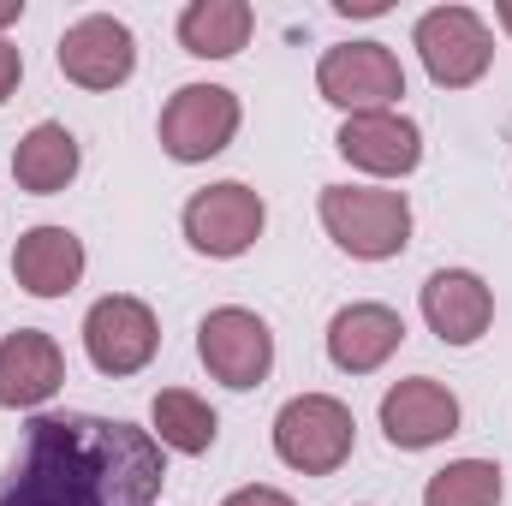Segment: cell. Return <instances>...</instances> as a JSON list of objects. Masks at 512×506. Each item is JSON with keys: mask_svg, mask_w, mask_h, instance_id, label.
Segmentation results:
<instances>
[{"mask_svg": "<svg viewBox=\"0 0 512 506\" xmlns=\"http://www.w3.org/2000/svg\"><path fill=\"white\" fill-rule=\"evenodd\" d=\"M262 221H268V203L256 197L251 185H239V179H221V185H209V191H197L185 203L191 251L215 256V262H233V256L251 251L262 239Z\"/></svg>", "mask_w": 512, "mask_h": 506, "instance_id": "9c48e42d", "label": "cell"}, {"mask_svg": "<svg viewBox=\"0 0 512 506\" xmlns=\"http://www.w3.org/2000/svg\"><path fill=\"white\" fill-rule=\"evenodd\" d=\"M501 495L507 483H501V465L489 459H453L423 483V506H501Z\"/></svg>", "mask_w": 512, "mask_h": 506, "instance_id": "ffe728a7", "label": "cell"}, {"mask_svg": "<svg viewBox=\"0 0 512 506\" xmlns=\"http://www.w3.org/2000/svg\"><path fill=\"white\" fill-rule=\"evenodd\" d=\"M149 423H155V441H161V447H173V453H209V447H215V435H221V423H215L209 399H197L191 387H167V393H155Z\"/></svg>", "mask_w": 512, "mask_h": 506, "instance_id": "d6986e66", "label": "cell"}, {"mask_svg": "<svg viewBox=\"0 0 512 506\" xmlns=\"http://www.w3.org/2000/svg\"><path fill=\"white\" fill-rule=\"evenodd\" d=\"M78 137L60 126V120H42V126H30L18 137V149H12V179H18V191H30V197H54V191H66L72 179H78Z\"/></svg>", "mask_w": 512, "mask_h": 506, "instance_id": "e0dca14e", "label": "cell"}, {"mask_svg": "<svg viewBox=\"0 0 512 506\" xmlns=\"http://www.w3.org/2000/svg\"><path fill=\"white\" fill-rule=\"evenodd\" d=\"M316 90L346 114H387L405 96V66L387 42H340L316 60Z\"/></svg>", "mask_w": 512, "mask_h": 506, "instance_id": "277c9868", "label": "cell"}, {"mask_svg": "<svg viewBox=\"0 0 512 506\" xmlns=\"http://www.w3.org/2000/svg\"><path fill=\"white\" fill-rule=\"evenodd\" d=\"M495 18H501V30L512 36V0H501V6H495Z\"/></svg>", "mask_w": 512, "mask_h": 506, "instance_id": "d4e9b609", "label": "cell"}, {"mask_svg": "<svg viewBox=\"0 0 512 506\" xmlns=\"http://www.w3.org/2000/svg\"><path fill=\"white\" fill-rule=\"evenodd\" d=\"M66 381V352L42 328H18L0 340V405L6 411H36L60 393Z\"/></svg>", "mask_w": 512, "mask_h": 506, "instance_id": "4fadbf2b", "label": "cell"}, {"mask_svg": "<svg viewBox=\"0 0 512 506\" xmlns=\"http://www.w3.org/2000/svg\"><path fill=\"white\" fill-rule=\"evenodd\" d=\"M423 322L441 346H477L495 322V292L471 268H441L423 280Z\"/></svg>", "mask_w": 512, "mask_h": 506, "instance_id": "7c38bea8", "label": "cell"}, {"mask_svg": "<svg viewBox=\"0 0 512 506\" xmlns=\"http://www.w3.org/2000/svg\"><path fill=\"white\" fill-rule=\"evenodd\" d=\"M352 441H358L352 405H340L334 393H298L274 417V453H280V465H292L304 477H334L352 459Z\"/></svg>", "mask_w": 512, "mask_h": 506, "instance_id": "3957f363", "label": "cell"}, {"mask_svg": "<svg viewBox=\"0 0 512 506\" xmlns=\"http://www.w3.org/2000/svg\"><path fill=\"white\" fill-rule=\"evenodd\" d=\"M167 459L149 429L96 411L30 417L0 506H161Z\"/></svg>", "mask_w": 512, "mask_h": 506, "instance_id": "6da1fadb", "label": "cell"}, {"mask_svg": "<svg viewBox=\"0 0 512 506\" xmlns=\"http://www.w3.org/2000/svg\"><path fill=\"white\" fill-rule=\"evenodd\" d=\"M221 506H292V495H280V489H268V483H251V489H233Z\"/></svg>", "mask_w": 512, "mask_h": 506, "instance_id": "44dd1931", "label": "cell"}, {"mask_svg": "<svg viewBox=\"0 0 512 506\" xmlns=\"http://www.w3.org/2000/svg\"><path fill=\"white\" fill-rule=\"evenodd\" d=\"M18 78H24V54H18V48H12V42L0 36V102H6L12 90H18Z\"/></svg>", "mask_w": 512, "mask_h": 506, "instance_id": "7402d4cb", "label": "cell"}, {"mask_svg": "<svg viewBox=\"0 0 512 506\" xmlns=\"http://www.w3.org/2000/svg\"><path fill=\"white\" fill-rule=\"evenodd\" d=\"M18 18H24V0H0V30L18 24Z\"/></svg>", "mask_w": 512, "mask_h": 506, "instance_id": "cb8c5ba5", "label": "cell"}, {"mask_svg": "<svg viewBox=\"0 0 512 506\" xmlns=\"http://www.w3.org/2000/svg\"><path fill=\"white\" fill-rule=\"evenodd\" d=\"M197 358H203V370L215 381H227V387L245 393V387H262L268 370H274V334H268V322L256 310L221 304L197 328Z\"/></svg>", "mask_w": 512, "mask_h": 506, "instance_id": "ba28073f", "label": "cell"}, {"mask_svg": "<svg viewBox=\"0 0 512 506\" xmlns=\"http://www.w3.org/2000/svg\"><path fill=\"white\" fill-rule=\"evenodd\" d=\"M328 239L358 262H387L411 245V203L405 191H370V185H328L316 203Z\"/></svg>", "mask_w": 512, "mask_h": 506, "instance_id": "7a4b0ae2", "label": "cell"}, {"mask_svg": "<svg viewBox=\"0 0 512 506\" xmlns=\"http://www.w3.org/2000/svg\"><path fill=\"white\" fill-rule=\"evenodd\" d=\"M382 435L399 453H423L441 447L447 435H459V399L453 387H441L435 376H405L382 393Z\"/></svg>", "mask_w": 512, "mask_h": 506, "instance_id": "8fae6325", "label": "cell"}, {"mask_svg": "<svg viewBox=\"0 0 512 506\" xmlns=\"http://www.w3.org/2000/svg\"><path fill=\"white\" fill-rule=\"evenodd\" d=\"M239 120H245V108H239V96L227 84H185L161 108V149L173 161H185V167L209 161L239 137Z\"/></svg>", "mask_w": 512, "mask_h": 506, "instance_id": "8992f818", "label": "cell"}, {"mask_svg": "<svg viewBox=\"0 0 512 506\" xmlns=\"http://www.w3.org/2000/svg\"><path fill=\"white\" fill-rule=\"evenodd\" d=\"M256 30L251 0H191L179 12V48L197 60H233Z\"/></svg>", "mask_w": 512, "mask_h": 506, "instance_id": "ac0fdd59", "label": "cell"}, {"mask_svg": "<svg viewBox=\"0 0 512 506\" xmlns=\"http://www.w3.org/2000/svg\"><path fill=\"white\" fill-rule=\"evenodd\" d=\"M12 274L30 298H66L84 280V239L72 227H30L12 251Z\"/></svg>", "mask_w": 512, "mask_h": 506, "instance_id": "2e32d148", "label": "cell"}, {"mask_svg": "<svg viewBox=\"0 0 512 506\" xmlns=\"http://www.w3.org/2000/svg\"><path fill=\"white\" fill-rule=\"evenodd\" d=\"M334 12H340V18H382L387 0H334Z\"/></svg>", "mask_w": 512, "mask_h": 506, "instance_id": "603a6c76", "label": "cell"}, {"mask_svg": "<svg viewBox=\"0 0 512 506\" xmlns=\"http://www.w3.org/2000/svg\"><path fill=\"white\" fill-rule=\"evenodd\" d=\"M340 155L352 161V167H364V173H376V179H405L417 161H423V131L417 120H405V114H346V126H340Z\"/></svg>", "mask_w": 512, "mask_h": 506, "instance_id": "5bb4252c", "label": "cell"}, {"mask_svg": "<svg viewBox=\"0 0 512 506\" xmlns=\"http://www.w3.org/2000/svg\"><path fill=\"white\" fill-rule=\"evenodd\" d=\"M161 346V322L143 298L131 292H108L84 310V352L102 376H137Z\"/></svg>", "mask_w": 512, "mask_h": 506, "instance_id": "52a82bcc", "label": "cell"}, {"mask_svg": "<svg viewBox=\"0 0 512 506\" xmlns=\"http://www.w3.org/2000/svg\"><path fill=\"white\" fill-rule=\"evenodd\" d=\"M399 340H405V322H399V310H387V304H346V310L328 322V358H334V370H346V376L382 370L387 358L399 352Z\"/></svg>", "mask_w": 512, "mask_h": 506, "instance_id": "9a60e30c", "label": "cell"}, {"mask_svg": "<svg viewBox=\"0 0 512 506\" xmlns=\"http://www.w3.org/2000/svg\"><path fill=\"white\" fill-rule=\"evenodd\" d=\"M411 42L423 54V72L441 90H471L489 72V60H495V36H489V24L471 6H435V12H423L417 30H411Z\"/></svg>", "mask_w": 512, "mask_h": 506, "instance_id": "5b68a950", "label": "cell"}, {"mask_svg": "<svg viewBox=\"0 0 512 506\" xmlns=\"http://www.w3.org/2000/svg\"><path fill=\"white\" fill-rule=\"evenodd\" d=\"M54 60H60V72L78 90H120L131 72H137V36H131L114 12H90V18H78L60 36Z\"/></svg>", "mask_w": 512, "mask_h": 506, "instance_id": "30bf717a", "label": "cell"}]
</instances>
